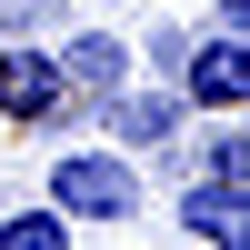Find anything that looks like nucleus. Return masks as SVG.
<instances>
[{
    "instance_id": "nucleus-1",
    "label": "nucleus",
    "mask_w": 250,
    "mask_h": 250,
    "mask_svg": "<svg viewBox=\"0 0 250 250\" xmlns=\"http://www.w3.org/2000/svg\"><path fill=\"white\" fill-rule=\"evenodd\" d=\"M50 210L70 220H100V230H120V220L140 210V170H130V150H60L50 160Z\"/></svg>"
},
{
    "instance_id": "nucleus-2",
    "label": "nucleus",
    "mask_w": 250,
    "mask_h": 250,
    "mask_svg": "<svg viewBox=\"0 0 250 250\" xmlns=\"http://www.w3.org/2000/svg\"><path fill=\"white\" fill-rule=\"evenodd\" d=\"M250 100V50L240 30H210L200 50H180V110H240Z\"/></svg>"
},
{
    "instance_id": "nucleus-3",
    "label": "nucleus",
    "mask_w": 250,
    "mask_h": 250,
    "mask_svg": "<svg viewBox=\"0 0 250 250\" xmlns=\"http://www.w3.org/2000/svg\"><path fill=\"white\" fill-rule=\"evenodd\" d=\"M70 110V80H60L50 50H0V120H20V130H40V120Z\"/></svg>"
},
{
    "instance_id": "nucleus-4",
    "label": "nucleus",
    "mask_w": 250,
    "mask_h": 250,
    "mask_svg": "<svg viewBox=\"0 0 250 250\" xmlns=\"http://www.w3.org/2000/svg\"><path fill=\"white\" fill-rule=\"evenodd\" d=\"M180 130V90H110V140L120 150H160Z\"/></svg>"
},
{
    "instance_id": "nucleus-5",
    "label": "nucleus",
    "mask_w": 250,
    "mask_h": 250,
    "mask_svg": "<svg viewBox=\"0 0 250 250\" xmlns=\"http://www.w3.org/2000/svg\"><path fill=\"white\" fill-rule=\"evenodd\" d=\"M50 60H60V80H80V90H100V100L130 90V40H110V30H80L70 50H50Z\"/></svg>"
},
{
    "instance_id": "nucleus-6",
    "label": "nucleus",
    "mask_w": 250,
    "mask_h": 250,
    "mask_svg": "<svg viewBox=\"0 0 250 250\" xmlns=\"http://www.w3.org/2000/svg\"><path fill=\"white\" fill-rule=\"evenodd\" d=\"M180 230L210 240V250H240V190L230 180H190V190H180Z\"/></svg>"
},
{
    "instance_id": "nucleus-7",
    "label": "nucleus",
    "mask_w": 250,
    "mask_h": 250,
    "mask_svg": "<svg viewBox=\"0 0 250 250\" xmlns=\"http://www.w3.org/2000/svg\"><path fill=\"white\" fill-rule=\"evenodd\" d=\"M0 250H70V220H60L50 200H30V210L0 220Z\"/></svg>"
},
{
    "instance_id": "nucleus-8",
    "label": "nucleus",
    "mask_w": 250,
    "mask_h": 250,
    "mask_svg": "<svg viewBox=\"0 0 250 250\" xmlns=\"http://www.w3.org/2000/svg\"><path fill=\"white\" fill-rule=\"evenodd\" d=\"M200 150H210V180H230V190H240V170H250V140H240V130H210Z\"/></svg>"
},
{
    "instance_id": "nucleus-9",
    "label": "nucleus",
    "mask_w": 250,
    "mask_h": 250,
    "mask_svg": "<svg viewBox=\"0 0 250 250\" xmlns=\"http://www.w3.org/2000/svg\"><path fill=\"white\" fill-rule=\"evenodd\" d=\"M240 20H250V0H220V30H240Z\"/></svg>"
},
{
    "instance_id": "nucleus-10",
    "label": "nucleus",
    "mask_w": 250,
    "mask_h": 250,
    "mask_svg": "<svg viewBox=\"0 0 250 250\" xmlns=\"http://www.w3.org/2000/svg\"><path fill=\"white\" fill-rule=\"evenodd\" d=\"M0 10H10V0H0Z\"/></svg>"
}]
</instances>
